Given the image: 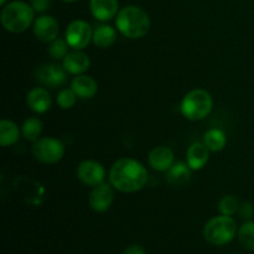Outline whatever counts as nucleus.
<instances>
[{"instance_id": "obj_1", "label": "nucleus", "mask_w": 254, "mask_h": 254, "mask_svg": "<svg viewBox=\"0 0 254 254\" xmlns=\"http://www.w3.org/2000/svg\"><path fill=\"white\" fill-rule=\"evenodd\" d=\"M149 174L145 166L133 158H121L109 170V183L124 193L138 192L148 184Z\"/></svg>"}, {"instance_id": "obj_2", "label": "nucleus", "mask_w": 254, "mask_h": 254, "mask_svg": "<svg viewBox=\"0 0 254 254\" xmlns=\"http://www.w3.org/2000/svg\"><path fill=\"white\" fill-rule=\"evenodd\" d=\"M150 16L148 12L136 5H128L119 10L116 16V27L124 37L141 39L150 30Z\"/></svg>"}, {"instance_id": "obj_3", "label": "nucleus", "mask_w": 254, "mask_h": 254, "mask_svg": "<svg viewBox=\"0 0 254 254\" xmlns=\"http://www.w3.org/2000/svg\"><path fill=\"white\" fill-rule=\"evenodd\" d=\"M35 10L31 4L15 0L6 2L1 10V25L6 31L12 34L24 32L34 24Z\"/></svg>"}, {"instance_id": "obj_4", "label": "nucleus", "mask_w": 254, "mask_h": 254, "mask_svg": "<svg viewBox=\"0 0 254 254\" xmlns=\"http://www.w3.org/2000/svg\"><path fill=\"white\" fill-rule=\"evenodd\" d=\"M212 96L206 89L195 88L184 96L180 103V112L186 119L192 122L202 121L212 112Z\"/></svg>"}, {"instance_id": "obj_5", "label": "nucleus", "mask_w": 254, "mask_h": 254, "mask_svg": "<svg viewBox=\"0 0 254 254\" xmlns=\"http://www.w3.org/2000/svg\"><path fill=\"white\" fill-rule=\"evenodd\" d=\"M238 227L232 216H216L206 222L203 227V237L212 246H226L235 240Z\"/></svg>"}, {"instance_id": "obj_6", "label": "nucleus", "mask_w": 254, "mask_h": 254, "mask_svg": "<svg viewBox=\"0 0 254 254\" xmlns=\"http://www.w3.org/2000/svg\"><path fill=\"white\" fill-rule=\"evenodd\" d=\"M64 151H66L64 144L54 136L40 138L39 140L35 141L31 149L32 156L39 163L46 165H52L61 161L64 156Z\"/></svg>"}, {"instance_id": "obj_7", "label": "nucleus", "mask_w": 254, "mask_h": 254, "mask_svg": "<svg viewBox=\"0 0 254 254\" xmlns=\"http://www.w3.org/2000/svg\"><path fill=\"white\" fill-rule=\"evenodd\" d=\"M64 39L72 50H84L93 39V30L84 20H73L67 26Z\"/></svg>"}, {"instance_id": "obj_8", "label": "nucleus", "mask_w": 254, "mask_h": 254, "mask_svg": "<svg viewBox=\"0 0 254 254\" xmlns=\"http://www.w3.org/2000/svg\"><path fill=\"white\" fill-rule=\"evenodd\" d=\"M106 169L101 163L96 160H83L76 169V176L82 184L87 186H97L104 183Z\"/></svg>"}, {"instance_id": "obj_9", "label": "nucleus", "mask_w": 254, "mask_h": 254, "mask_svg": "<svg viewBox=\"0 0 254 254\" xmlns=\"http://www.w3.org/2000/svg\"><path fill=\"white\" fill-rule=\"evenodd\" d=\"M35 77H36V81L40 82L42 86L57 88L66 84L67 71L62 64L60 66L57 64H46L37 68Z\"/></svg>"}, {"instance_id": "obj_10", "label": "nucleus", "mask_w": 254, "mask_h": 254, "mask_svg": "<svg viewBox=\"0 0 254 254\" xmlns=\"http://www.w3.org/2000/svg\"><path fill=\"white\" fill-rule=\"evenodd\" d=\"M114 190L111 183H102L93 186L89 193L88 202L94 212L103 213L111 208L114 200Z\"/></svg>"}, {"instance_id": "obj_11", "label": "nucleus", "mask_w": 254, "mask_h": 254, "mask_svg": "<svg viewBox=\"0 0 254 254\" xmlns=\"http://www.w3.org/2000/svg\"><path fill=\"white\" fill-rule=\"evenodd\" d=\"M32 31L39 41L50 44L59 37L60 25L51 15H40L32 24Z\"/></svg>"}, {"instance_id": "obj_12", "label": "nucleus", "mask_w": 254, "mask_h": 254, "mask_svg": "<svg viewBox=\"0 0 254 254\" xmlns=\"http://www.w3.org/2000/svg\"><path fill=\"white\" fill-rule=\"evenodd\" d=\"M148 163L153 170L166 173L175 163V155L169 146L159 145L150 150L148 155Z\"/></svg>"}, {"instance_id": "obj_13", "label": "nucleus", "mask_w": 254, "mask_h": 254, "mask_svg": "<svg viewBox=\"0 0 254 254\" xmlns=\"http://www.w3.org/2000/svg\"><path fill=\"white\" fill-rule=\"evenodd\" d=\"M62 66L66 69L67 73L84 74L91 67V59L83 50H72L67 54V56L62 60Z\"/></svg>"}, {"instance_id": "obj_14", "label": "nucleus", "mask_w": 254, "mask_h": 254, "mask_svg": "<svg viewBox=\"0 0 254 254\" xmlns=\"http://www.w3.org/2000/svg\"><path fill=\"white\" fill-rule=\"evenodd\" d=\"M26 104L34 113L44 114L51 108V94L44 87H35L27 92Z\"/></svg>"}, {"instance_id": "obj_15", "label": "nucleus", "mask_w": 254, "mask_h": 254, "mask_svg": "<svg viewBox=\"0 0 254 254\" xmlns=\"http://www.w3.org/2000/svg\"><path fill=\"white\" fill-rule=\"evenodd\" d=\"M92 16L99 21H109L119 12L118 0H89Z\"/></svg>"}, {"instance_id": "obj_16", "label": "nucleus", "mask_w": 254, "mask_h": 254, "mask_svg": "<svg viewBox=\"0 0 254 254\" xmlns=\"http://www.w3.org/2000/svg\"><path fill=\"white\" fill-rule=\"evenodd\" d=\"M210 160V150L203 143H193L186 151V163L192 171H198Z\"/></svg>"}, {"instance_id": "obj_17", "label": "nucleus", "mask_w": 254, "mask_h": 254, "mask_svg": "<svg viewBox=\"0 0 254 254\" xmlns=\"http://www.w3.org/2000/svg\"><path fill=\"white\" fill-rule=\"evenodd\" d=\"M71 88L79 99H91L98 92V84L96 79L87 74H78L71 82Z\"/></svg>"}, {"instance_id": "obj_18", "label": "nucleus", "mask_w": 254, "mask_h": 254, "mask_svg": "<svg viewBox=\"0 0 254 254\" xmlns=\"http://www.w3.org/2000/svg\"><path fill=\"white\" fill-rule=\"evenodd\" d=\"M191 173H192V170L188 165V163L176 161L165 173V180L173 186H181L190 180Z\"/></svg>"}, {"instance_id": "obj_19", "label": "nucleus", "mask_w": 254, "mask_h": 254, "mask_svg": "<svg viewBox=\"0 0 254 254\" xmlns=\"http://www.w3.org/2000/svg\"><path fill=\"white\" fill-rule=\"evenodd\" d=\"M118 37V30L111 25H101L93 30V39L92 42L99 49H108Z\"/></svg>"}, {"instance_id": "obj_20", "label": "nucleus", "mask_w": 254, "mask_h": 254, "mask_svg": "<svg viewBox=\"0 0 254 254\" xmlns=\"http://www.w3.org/2000/svg\"><path fill=\"white\" fill-rule=\"evenodd\" d=\"M20 129L16 123L10 119H2L0 122V145L11 146L19 141Z\"/></svg>"}, {"instance_id": "obj_21", "label": "nucleus", "mask_w": 254, "mask_h": 254, "mask_svg": "<svg viewBox=\"0 0 254 254\" xmlns=\"http://www.w3.org/2000/svg\"><path fill=\"white\" fill-rule=\"evenodd\" d=\"M203 144L207 146L210 151L218 153V151L223 150L227 145V136H226L225 131L218 128L208 129L203 134Z\"/></svg>"}, {"instance_id": "obj_22", "label": "nucleus", "mask_w": 254, "mask_h": 254, "mask_svg": "<svg viewBox=\"0 0 254 254\" xmlns=\"http://www.w3.org/2000/svg\"><path fill=\"white\" fill-rule=\"evenodd\" d=\"M42 127H44V124L37 117H30L22 123L21 135L26 140L35 143L40 139V135L42 133Z\"/></svg>"}, {"instance_id": "obj_23", "label": "nucleus", "mask_w": 254, "mask_h": 254, "mask_svg": "<svg viewBox=\"0 0 254 254\" xmlns=\"http://www.w3.org/2000/svg\"><path fill=\"white\" fill-rule=\"evenodd\" d=\"M238 241L248 251H254V221L248 220L238 228Z\"/></svg>"}, {"instance_id": "obj_24", "label": "nucleus", "mask_w": 254, "mask_h": 254, "mask_svg": "<svg viewBox=\"0 0 254 254\" xmlns=\"http://www.w3.org/2000/svg\"><path fill=\"white\" fill-rule=\"evenodd\" d=\"M218 211L221 215L225 216H233L235 213L238 212V207H240V201L236 196L233 195H225L221 197L218 201Z\"/></svg>"}, {"instance_id": "obj_25", "label": "nucleus", "mask_w": 254, "mask_h": 254, "mask_svg": "<svg viewBox=\"0 0 254 254\" xmlns=\"http://www.w3.org/2000/svg\"><path fill=\"white\" fill-rule=\"evenodd\" d=\"M71 49L68 45V42L66 41V39H60L57 37L56 40H54L52 42H50L49 45V54L52 59L55 60H64L67 56V54L69 52Z\"/></svg>"}, {"instance_id": "obj_26", "label": "nucleus", "mask_w": 254, "mask_h": 254, "mask_svg": "<svg viewBox=\"0 0 254 254\" xmlns=\"http://www.w3.org/2000/svg\"><path fill=\"white\" fill-rule=\"evenodd\" d=\"M77 94L74 93L72 88H64L57 93L56 103L60 108L62 109H71L76 106L77 103Z\"/></svg>"}, {"instance_id": "obj_27", "label": "nucleus", "mask_w": 254, "mask_h": 254, "mask_svg": "<svg viewBox=\"0 0 254 254\" xmlns=\"http://www.w3.org/2000/svg\"><path fill=\"white\" fill-rule=\"evenodd\" d=\"M238 213L245 220H251L254 216V206L251 202H248V201L241 202L240 207H238Z\"/></svg>"}, {"instance_id": "obj_28", "label": "nucleus", "mask_w": 254, "mask_h": 254, "mask_svg": "<svg viewBox=\"0 0 254 254\" xmlns=\"http://www.w3.org/2000/svg\"><path fill=\"white\" fill-rule=\"evenodd\" d=\"M32 9L35 10V12H39V14H42V12L47 11L51 5V0H31L30 1Z\"/></svg>"}, {"instance_id": "obj_29", "label": "nucleus", "mask_w": 254, "mask_h": 254, "mask_svg": "<svg viewBox=\"0 0 254 254\" xmlns=\"http://www.w3.org/2000/svg\"><path fill=\"white\" fill-rule=\"evenodd\" d=\"M123 254H146L145 250L139 245H130L124 250Z\"/></svg>"}, {"instance_id": "obj_30", "label": "nucleus", "mask_w": 254, "mask_h": 254, "mask_svg": "<svg viewBox=\"0 0 254 254\" xmlns=\"http://www.w3.org/2000/svg\"><path fill=\"white\" fill-rule=\"evenodd\" d=\"M61 1H64V2H74V1H77V0H61Z\"/></svg>"}, {"instance_id": "obj_31", "label": "nucleus", "mask_w": 254, "mask_h": 254, "mask_svg": "<svg viewBox=\"0 0 254 254\" xmlns=\"http://www.w3.org/2000/svg\"><path fill=\"white\" fill-rule=\"evenodd\" d=\"M6 1L7 0H0V5H2V6H4V5L6 4Z\"/></svg>"}, {"instance_id": "obj_32", "label": "nucleus", "mask_w": 254, "mask_h": 254, "mask_svg": "<svg viewBox=\"0 0 254 254\" xmlns=\"http://www.w3.org/2000/svg\"><path fill=\"white\" fill-rule=\"evenodd\" d=\"M236 254H240V253H236Z\"/></svg>"}]
</instances>
